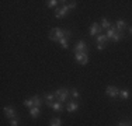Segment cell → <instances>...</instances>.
<instances>
[{
  "label": "cell",
  "instance_id": "9",
  "mask_svg": "<svg viewBox=\"0 0 132 126\" xmlns=\"http://www.w3.org/2000/svg\"><path fill=\"white\" fill-rule=\"evenodd\" d=\"M4 113H6V116H7L9 119H14V116H15V111H14V108L13 106H4Z\"/></svg>",
  "mask_w": 132,
  "mask_h": 126
},
{
  "label": "cell",
  "instance_id": "12",
  "mask_svg": "<svg viewBox=\"0 0 132 126\" xmlns=\"http://www.w3.org/2000/svg\"><path fill=\"white\" fill-rule=\"evenodd\" d=\"M30 115L32 116L34 119L38 118V115H39V108L38 106H32V108H30Z\"/></svg>",
  "mask_w": 132,
  "mask_h": 126
},
{
  "label": "cell",
  "instance_id": "20",
  "mask_svg": "<svg viewBox=\"0 0 132 126\" xmlns=\"http://www.w3.org/2000/svg\"><path fill=\"white\" fill-rule=\"evenodd\" d=\"M56 97H55V94H45V101L46 102H53V100H55Z\"/></svg>",
  "mask_w": 132,
  "mask_h": 126
},
{
  "label": "cell",
  "instance_id": "11",
  "mask_svg": "<svg viewBox=\"0 0 132 126\" xmlns=\"http://www.w3.org/2000/svg\"><path fill=\"white\" fill-rule=\"evenodd\" d=\"M51 109H53V111H56V112H61L62 109H63V105H62V102H59V101H53Z\"/></svg>",
  "mask_w": 132,
  "mask_h": 126
},
{
  "label": "cell",
  "instance_id": "26",
  "mask_svg": "<svg viewBox=\"0 0 132 126\" xmlns=\"http://www.w3.org/2000/svg\"><path fill=\"white\" fill-rule=\"evenodd\" d=\"M65 37L68 38V39H70V38H72V32L69 30H65Z\"/></svg>",
  "mask_w": 132,
  "mask_h": 126
},
{
  "label": "cell",
  "instance_id": "13",
  "mask_svg": "<svg viewBox=\"0 0 132 126\" xmlns=\"http://www.w3.org/2000/svg\"><path fill=\"white\" fill-rule=\"evenodd\" d=\"M115 32H117V28L111 25V27H110L108 30H107V38H108V39H111V38L115 35Z\"/></svg>",
  "mask_w": 132,
  "mask_h": 126
},
{
  "label": "cell",
  "instance_id": "29",
  "mask_svg": "<svg viewBox=\"0 0 132 126\" xmlns=\"http://www.w3.org/2000/svg\"><path fill=\"white\" fill-rule=\"evenodd\" d=\"M118 126H128V123H125V122H122V123H119Z\"/></svg>",
  "mask_w": 132,
  "mask_h": 126
},
{
  "label": "cell",
  "instance_id": "30",
  "mask_svg": "<svg viewBox=\"0 0 132 126\" xmlns=\"http://www.w3.org/2000/svg\"><path fill=\"white\" fill-rule=\"evenodd\" d=\"M128 31H129V32L132 34V27H128Z\"/></svg>",
  "mask_w": 132,
  "mask_h": 126
},
{
  "label": "cell",
  "instance_id": "15",
  "mask_svg": "<svg viewBox=\"0 0 132 126\" xmlns=\"http://www.w3.org/2000/svg\"><path fill=\"white\" fill-rule=\"evenodd\" d=\"M100 25H101V30H108V28L111 27V24H110V21L107 20V18H103Z\"/></svg>",
  "mask_w": 132,
  "mask_h": 126
},
{
  "label": "cell",
  "instance_id": "1",
  "mask_svg": "<svg viewBox=\"0 0 132 126\" xmlns=\"http://www.w3.org/2000/svg\"><path fill=\"white\" fill-rule=\"evenodd\" d=\"M55 97H56V101H59V102H66L69 98V95H70V91L68 90V88H58V90L55 91Z\"/></svg>",
  "mask_w": 132,
  "mask_h": 126
},
{
  "label": "cell",
  "instance_id": "6",
  "mask_svg": "<svg viewBox=\"0 0 132 126\" xmlns=\"http://www.w3.org/2000/svg\"><path fill=\"white\" fill-rule=\"evenodd\" d=\"M105 94L108 97H111V98H115V97L119 95V90L117 87H114V86H108L105 88Z\"/></svg>",
  "mask_w": 132,
  "mask_h": 126
},
{
  "label": "cell",
  "instance_id": "5",
  "mask_svg": "<svg viewBox=\"0 0 132 126\" xmlns=\"http://www.w3.org/2000/svg\"><path fill=\"white\" fill-rule=\"evenodd\" d=\"M69 10H70V8H69V6H68V4H65L62 8H58V10H56V14H55V18L61 20V18L66 17V15H68V11H69Z\"/></svg>",
  "mask_w": 132,
  "mask_h": 126
},
{
  "label": "cell",
  "instance_id": "4",
  "mask_svg": "<svg viewBox=\"0 0 132 126\" xmlns=\"http://www.w3.org/2000/svg\"><path fill=\"white\" fill-rule=\"evenodd\" d=\"M87 45H86V42L84 41H79V42L75 45V53H81V52H84V53H87Z\"/></svg>",
  "mask_w": 132,
  "mask_h": 126
},
{
  "label": "cell",
  "instance_id": "18",
  "mask_svg": "<svg viewBox=\"0 0 132 126\" xmlns=\"http://www.w3.org/2000/svg\"><path fill=\"white\" fill-rule=\"evenodd\" d=\"M119 97L124 98V100L129 98V91H128V90H119Z\"/></svg>",
  "mask_w": 132,
  "mask_h": 126
},
{
  "label": "cell",
  "instance_id": "22",
  "mask_svg": "<svg viewBox=\"0 0 132 126\" xmlns=\"http://www.w3.org/2000/svg\"><path fill=\"white\" fill-rule=\"evenodd\" d=\"M24 105H26L27 108H32V106H34V101H32V98L26 100V101H24Z\"/></svg>",
  "mask_w": 132,
  "mask_h": 126
},
{
  "label": "cell",
  "instance_id": "19",
  "mask_svg": "<svg viewBox=\"0 0 132 126\" xmlns=\"http://www.w3.org/2000/svg\"><path fill=\"white\" fill-rule=\"evenodd\" d=\"M68 38H62V39L61 41H59V43H61V46H62V48H65V49H68V46H69V43H68Z\"/></svg>",
  "mask_w": 132,
  "mask_h": 126
},
{
  "label": "cell",
  "instance_id": "7",
  "mask_svg": "<svg viewBox=\"0 0 132 126\" xmlns=\"http://www.w3.org/2000/svg\"><path fill=\"white\" fill-rule=\"evenodd\" d=\"M98 23H93L90 27V35H100L101 34V27H98Z\"/></svg>",
  "mask_w": 132,
  "mask_h": 126
},
{
  "label": "cell",
  "instance_id": "27",
  "mask_svg": "<svg viewBox=\"0 0 132 126\" xmlns=\"http://www.w3.org/2000/svg\"><path fill=\"white\" fill-rule=\"evenodd\" d=\"M69 8H70V10H72V8H75V7H76V6H77V3L76 2H70V3H69Z\"/></svg>",
  "mask_w": 132,
  "mask_h": 126
},
{
  "label": "cell",
  "instance_id": "2",
  "mask_svg": "<svg viewBox=\"0 0 132 126\" xmlns=\"http://www.w3.org/2000/svg\"><path fill=\"white\" fill-rule=\"evenodd\" d=\"M62 38H65V30H62V28H53L51 32H49V39L51 41L59 42Z\"/></svg>",
  "mask_w": 132,
  "mask_h": 126
},
{
  "label": "cell",
  "instance_id": "10",
  "mask_svg": "<svg viewBox=\"0 0 132 126\" xmlns=\"http://www.w3.org/2000/svg\"><path fill=\"white\" fill-rule=\"evenodd\" d=\"M115 25H117V31H118V32H124V30H127V28H128L125 20H118Z\"/></svg>",
  "mask_w": 132,
  "mask_h": 126
},
{
  "label": "cell",
  "instance_id": "23",
  "mask_svg": "<svg viewBox=\"0 0 132 126\" xmlns=\"http://www.w3.org/2000/svg\"><path fill=\"white\" fill-rule=\"evenodd\" d=\"M79 95H80V94H79V91H77L76 88H73V90H70V97H73L75 100H77V98H79Z\"/></svg>",
  "mask_w": 132,
  "mask_h": 126
},
{
  "label": "cell",
  "instance_id": "21",
  "mask_svg": "<svg viewBox=\"0 0 132 126\" xmlns=\"http://www.w3.org/2000/svg\"><path fill=\"white\" fill-rule=\"evenodd\" d=\"M49 126H61V119L59 118H53L51 122H49Z\"/></svg>",
  "mask_w": 132,
  "mask_h": 126
},
{
  "label": "cell",
  "instance_id": "8",
  "mask_svg": "<svg viewBox=\"0 0 132 126\" xmlns=\"http://www.w3.org/2000/svg\"><path fill=\"white\" fill-rule=\"evenodd\" d=\"M66 109H68V112H75L79 109V104L76 102V101H69L68 104H66Z\"/></svg>",
  "mask_w": 132,
  "mask_h": 126
},
{
  "label": "cell",
  "instance_id": "24",
  "mask_svg": "<svg viewBox=\"0 0 132 126\" xmlns=\"http://www.w3.org/2000/svg\"><path fill=\"white\" fill-rule=\"evenodd\" d=\"M56 4H58V2H56V0H49V2H46V6H48L49 8L56 7Z\"/></svg>",
  "mask_w": 132,
  "mask_h": 126
},
{
  "label": "cell",
  "instance_id": "3",
  "mask_svg": "<svg viewBox=\"0 0 132 126\" xmlns=\"http://www.w3.org/2000/svg\"><path fill=\"white\" fill-rule=\"evenodd\" d=\"M75 59H76V62L80 63V65H87V63H89V55L84 53V52L75 53Z\"/></svg>",
  "mask_w": 132,
  "mask_h": 126
},
{
  "label": "cell",
  "instance_id": "14",
  "mask_svg": "<svg viewBox=\"0 0 132 126\" xmlns=\"http://www.w3.org/2000/svg\"><path fill=\"white\" fill-rule=\"evenodd\" d=\"M107 41H108L107 35H103V34H100V35L97 37V43H100V45H105Z\"/></svg>",
  "mask_w": 132,
  "mask_h": 126
},
{
  "label": "cell",
  "instance_id": "25",
  "mask_svg": "<svg viewBox=\"0 0 132 126\" xmlns=\"http://www.w3.org/2000/svg\"><path fill=\"white\" fill-rule=\"evenodd\" d=\"M10 126H18V119L17 118L11 119V121H10Z\"/></svg>",
  "mask_w": 132,
  "mask_h": 126
},
{
  "label": "cell",
  "instance_id": "17",
  "mask_svg": "<svg viewBox=\"0 0 132 126\" xmlns=\"http://www.w3.org/2000/svg\"><path fill=\"white\" fill-rule=\"evenodd\" d=\"M32 101H34V106H41V104H42V101H41V98H39V95H34L32 97Z\"/></svg>",
  "mask_w": 132,
  "mask_h": 126
},
{
  "label": "cell",
  "instance_id": "28",
  "mask_svg": "<svg viewBox=\"0 0 132 126\" xmlns=\"http://www.w3.org/2000/svg\"><path fill=\"white\" fill-rule=\"evenodd\" d=\"M104 48H105V45H100V43H97V49L98 50H103Z\"/></svg>",
  "mask_w": 132,
  "mask_h": 126
},
{
  "label": "cell",
  "instance_id": "16",
  "mask_svg": "<svg viewBox=\"0 0 132 126\" xmlns=\"http://www.w3.org/2000/svg\"><path fill=\"white\" fill-rule=\"evenodd\" d=\"M122 38H124V32H118V31H117V32H115V35L112 37L111 39L114 41V42H118V41L122 39Z\"/></svg>",
  "mask_w": 132,
  "mask_h": 126
}]
</instances>
